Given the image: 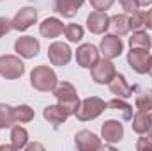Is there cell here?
<instances>
[{
	"mask_svg": "<svg viewBox=\"0 0 152 151\" xmlns=\"http://www.w3.org/2000/svg\"><path fill=\"white\" fill-rule=\"evenodd\" d=\"M149 139H152V114H151V123H149V130H147V133H145Z\"/></svg>",
	"mask_w": 152,
	"mask_h": 151,
	"instance_id": "34",
	"label": "cell"
},
{
	"mask_svg": "<svg viewBox=\"0 0 152 151\" xmlns=\"http://www.w3.org/2000/svg\"><path fill=\"white\" fill-rule=\"evenodd\" d=\"M64 23L58 20V18H55V16H51V18H46L41 25H39V32H41V36L46 39H55L58 38L62 32H64Z\"/></svg>",
	"mask_w": 152,
	"mask_h": 151,
	"instance_id": "17",
	"label": "cell"
},
{
	"mask_svg": "<svg viewBox=\"0 0 152 151\" xmlns=\"http://www.w3.org/2000/svg\"><path fill=\"white\" fill-rule=\"evenodd\" d=\"M25 73V64L18 55H2L0 57V76L7 80L21 78Z\"/></svg>",
	"mask_w": 152,
	"mask_h": 151,
	"instance_id": "4",
	"label": "cell"
},
{
	"mask_svg": "<svg viewBox=\"0 0 152 151\" xmlns=\"http://www.w3.org/2000/svg\"><path fill=\"white\" fill-rule=\"evenodd\" d=\"M11 144H12V148L16 151L27 148V144H28V132L23 126L14 124L11 128Z\"/></svg>",
	"mask_w": 152,
	"mask_h": 151,
	"instance_id": "20",
	"label": "cell"
},
{
	"mask_svg": "<svg viewBox=\"0 0 152 151\" xmlns=\"http://www.w3.org/2000/svg\"><path fill=\"white\" fill-rule=\"evenodd\" d=\"M75 144L80 151H96L106 148L101 141V137H97L94 132L90 130H80L75 135Z\"/></svg>",
	"mask_w": 152,
	"mask_h": 151,
	"instance_id": "8",
	"label": "cell"
},
{
	"mask_svg": "<svg viewBox=\"0 0 152 151\" xmlns=\"http://www.w3.org/2000/svg\"><path fill=\"white\" fill-rule=\"evenodd\" d=\"M101 139L108 144H117L124 139V124L117 119H108L101 126Z\"/></svg>",
	"mask_w": 152,
	"mask_h": 151,
	"instance_id": "12",
	"label": "cell"
},
{
	"mask_svg": "<svg viewBox=\"0 0 152 151\" xmlns=\"http://www.w3.org/2000/svg\"><path fill=\"white\" fill-rule=\"evenodd\" d=\"M7 150H14V148H12V144H9V146H5V144H4V146H0V151H7Z\"/></svg>",
	"mask_w": 152,
	"mask_h": 151,
	"instance_id": "36",
	"label": "cell"
},
{
	"mask_svg": "<svg viewBox=\"0 0 152 151\" xmlns=\"http://www.w3.org/2000/svg\"><path fill=\"white\" fill-rule=\"evenodd\" d=\"M58 80H57V73L50 68V66H37L32 70L30 73V85L41 91V93H51L55 87H57Z\"/></svg>",
	"mask_w": 152,
	"mask_h": 151,
	"instance_id": "1",
	"label": "cell"
},
{
	"mask_svg": "<svg viewBox=\"0 0 152 151\" xmlns=\"http://www.w3.org/2000/svg\"><path fill=\"white\" fill-rule=\"evenodd\" d=\"M53 96L57 98L58 105H62L69 114H75L78 109V103H80V98H78V93H76L75 85L69 84V82H58L57 87L51 91Z\"/></svg>",
	"mask_w": 152,
	"mask_h": 151,
	"instance_id": "3",
	"label": "cell"
},
{
	"mask_svg": "<svg viewBox=\"0 0 152 151\" xmlns=\"http://www.w3.org/2000/svg\"><path fill=\"white\" fill-rule=\"evenodd\" d=\"M142 27H145V13L136 9L134 13H131L129 16V29L133 30H140Z\"/></svg>",
	"mask_w": 152,
	"mask_h": 151,
	"instance_id": "28",
	"label": "cell"
},
{
	"mask_svg": "<svg viewBox=\"0 0 152 151\" xmlns=\"http://www.w3.org/2000/svg\"><path fill=\"white\" fill-rule=\"evenodd\" d=\"M0 2H4V0H0Z\"/></svg>",
	"mask_w": 152,
	"mask_h": 151,
	"instance_id": "38",
	"label": "cell"
},
{
	"mask_svg": "<svg viewBox=\"0 0 152 151\" xmlns=\"http://www.w3.org/2000/svg\"><path fill=\"white\" fill-rule=\"evenodd\" d=\"M48 59L53 66H66L73 59V50L69 48L67 43L55 41L48 46Z\"/></svg>",
	"mask_w": 152,
	"mask_h": 151,
	"instance_id": "6",
	"label": "cell"
},
{
	"mask_svg": "<svg viewBox=\"0 0 152 151\" xmlns=\"http://www.w3.org/2000/svg\"><path fill=\"white\" fill-rule=\"evenodd\" d=\"M136 150L138 151H152V139L149 137H140L136 142Z\"/></svg>",
	"mask_w": 152,
	"mask_h": 151,
	"instance_id": "31",
	"label": "cell"
},
{
	"mask_svg": "<svg viewBox=\"0 0 152 151\" xmlns=\"http://www.w3.org/2000/svg\"><path fill=\"white\" fill-rule=\"evenodd\" d=\"M117 70H115V64L112 62V59H99V62L90 70V76L96 84L99 85H104V84H110V80L115 76Z\"/></svg>",
	"mask_w": 152,
	"mask_h": 151,
	"instance_id": "7",
	"label": "cell"
},
{
	"mask_svg": "<svg viewBox=\"0 0 152 151\" xmlns=\"http://www.w3.org/2000/svg\"><path fill=\"white\" fill-rule=\"evenodd\" d=\"M16 124V115H14V107L7 103H0V130L4 128H12Z\"/></svg>",
	"mask_w": 152,
	"mask_h": 151,
	"instance_id": "24",
	"label": "cell"
},
{
	"mask_svg": "<svg viewBox=\"0 0 152 151\" xmlns=\"http://www.w3.org/2000/svg\"><path fill=\"white\" fill-rule=\"evenodd\" d=\"M64 34L69 43H80L83 39V27L78 23H69L64 27Z\"/></svg>",
	"mask_w": 152,
	"mask_h": 151,
	"instance_id": "26",
	"label": "cell"
},
{
	"mask_svg": "<svg viewBox=\"0 0 152 151\" xmlns=\"http://www.w3.org/2000/svg\"><path fill=\"white\" fill-rule=\"evenodd\" d=\"M138 4H140V5H143V7H147V5H151V4H152V0H138Z\"/></svg>",
	"mask_w": 152,
	"mask_h": 151,
	"instance_id": "35",
	"label": "cell"
},
{
	"mask_svg": "<svg viewBox=\"0 0 152 151\" xmlns=\"http://www.w3.org/2000/svg\"><path fill=\"white\" fill-rule=\"evenodd\" d=\"M149 62H151V53L149 50L143 48H131V52L127 53V64L133 68V71H136L138 75L149 73Z\"/></svg>",
	"mask_w": 152,
	"mask_h": 151,
	"instance_id": "9",
	"label": "cell"
},
{
	"mask_svg": "<svg viewBox=\"0 0 152 151\" xmlns=\"http://www.w3.org/2000/svg\"><path fill=\"white\" fill-rule=\"evenodd\" d=\"M11 29H12L11 20H7V18H0V38H4Z\"/></svg>",
	"mask_w": 152,
	"mask_h": 151,
	"instance_id": "32",
	"label": "cell"
},
{
	"mask_svg": "<svg viewBox=\"0 0 152 151\" xmlns=\"http://www.w3.org/2000/svg\"><path fill=\"white\" fill-rule=\"evenodd\" d=\"M108 29L112 30V34L115 36H126L131 29H129V18L126 16V14H115L110 18V25H108Z\"/></svg>",
	"mask_w": 152,
	"mask_h": 151,
	"instance_id": "19",
	"label": "cell"
},
{
	"mask_svg": "<svg viewBox=\"0 0 152 151\" xmlns=\"http://www.w3.org/2000/svg\"><path fill=\"white\" fill-rule=\"evenodd\" d=\"M42 115H44V119L53 126V128H58L60 124H64L66 121H67V117L71 115V114L67 112L62 105H48L44 110H42Z\"/></svg>",
	"mask_w": 152,
	"mask_h": 151,
	"instance_id": "16",
	"label": "cell"
},
{
	"mask_svg": "<svg viewBox=\"0 0 152 151\" xmlns=\"http://www.w3.org/2000/svg\"><path fill=\"white\" fill-rule=\"evenodd\" d=\"M134 105H136L138 110L151 112L152 110V89H142V91H138Z\"/></svg>",
	"mask_w": 152,
	"mask_h": 151,
	"instance_id": "25",
	"label": "cell"
},
{
	"mask_svg": "<svg viewBox=\"0 0 152 151\" xmlns=\"http://www.w3.org/2000/svg\"><path fill=\"white\" fill-rule=\"evenodd\" d=\"M99 52L106 57V59H117L120 57V53L124 52V43L122 39L115 34H108L101 39V44H99Z\"/></svg>",
	"mask_w": 152,
	"mask_h": 151,
	"instance_id": "13",
	"label": "cell"
},
{
	"mask_svg": "<svg viewBox=\"0 0 152 151\" xmlns=\"http://www.w3.org/2000/svg\"><path fill=\"white\" fill-rule=\"evenodd\" d=\"M108 25H110V18H108L106 11L96 9L87 16V29L92 34H104L108 30Z\"/></svg>",
	"mask_w": 152,
	"mask_h": 151,
	"instance_id": "15",
	"label": "cell"
},
{
	"mask_svg": "<svg viewBox=\"0 0 152 151\" xmlns=\"http://www.w3.org/2000/svg\"><path fill=\"white\" fill-rule=\"evenodd\" d=\"M108 107H106V101L97 98V96H90V98H85L78 103V109H76V119L78 121H92L96 117H99L101 114L104 112Z\"/></svg>",
	"mask_w": 152,
	"mask_h": 151,
	"instance_id": "2",
	"label": "cell"
},
{
	"mask_svg": "<svg viewBox=\"0 0 152 151\" xmlns=\"http://www.w3.org/2000/svg\"><path fill=\"white\" fill-rule=\"evenodd\" d=\"M118 4H120V7L124 9V13H134L136 9H140V4H138V0H118Z\"/></svg>",
	"mask_w": 152,
	"mask_h": 151,
	"instance_id": "29",
	"label": "cell"
},
{
	"mask_svg": "<svg viewBox=\"0 0 152 151\" xmlns=\"http://www.w3.org/2000/svg\"><path fill=\"white\" fill-rule=\"evenodd\" d=\"M145 27L152 30V9H149L147 13H145Z\"/></svg>",
	"mask_w": 152,
	"mask_h": 151,
	"instance_id": "33",
	"label": "cell"
},
{
	"mask_svg": "<svg viewBox=\"0 0 152 151\" xmlns=\"http://www.w3.org/2000/svg\"><path fill=\"white\" fill-rule=\"evenodd\" d=\"M108 87H110L112 94H115L117 98H124V100L131 98L133 93L136 91V85H129L127 80H126V76L122 75V73H115V76L108 84Z\"/></svg>",
	"mask_w": 152,
	"mask_h": 151,
	"instance_id": "14",
	"label": "cell"
},
{
	"mask_svg": "<svg viewBox=\"0 0 152 151\" xmlns=\"http://www.w3.org/2000/svg\"><path fill=\"white\" fill-rule=\"evenodd\" d=\"M129 46L131 48H143V50H151L152 46V39L145 30H134L133 36L129 38Z\"/></svg>",
	"mask_w": 152,
	"mask_h": 151,
	"instance_id": "23",
	"label": "cell"
},
{
	"mask_svg": "<svg viewBox=\"0 0 152 151\" xmlns=\"http://www.w3.org/2000/svg\"><path fill=\"white\" fill-rule=\"evenodd\" d=\"M36 21H37V9H34V7H23V9H20V11L14 14V18L11 20V25H12L14 30L25 32V30L30 29Z\"/></svg>",
	"mask_w": 152,
	"mask_h": 151,
	"instance_id": "10",
	"label": "cell"
},
{
	"mask_svg": "<svg viewBox=\"0 0 152 151\" xmlns=\"http://www.w3.org/2000/svg\"><path fill=\"white\" fill-rule=\"evenodd\" d=\"M83 4L85 0H55V13H58L62 18H73Z\"/></svg>",
	"mask_w": 152,
	"mask_h": 151,
	"instance_id": "18",
	"label": "cell"
},
{
	"mask_svg": "<svg viewBox=\"0 0 152 151\" xmlns=\"http://www.w3.org/2000/svg\"><path fill=\"white\" fill-rule=\"evenodd\" d=\"M14 115H16V123H30L36 112L28 105H18V107H14Z\"/></svg>",
	"mask_w": 152,
	"mask_h": 151,
	"instance_id": "27",
	"label": "cell"
},
{
	"mask_svg": "<svg viewBox=\"0 0 152 151\" xmlns=\"http://www.w3.org/2000/svg\"><path fill=\"white\" fill-rule=\"evenodd\" d=\"M149 75L152 76V55H151V62H149Z\"/></svg>",
	"mask_w": 152,
	"mask_h": 151,
	"instance_id": "37",
	"label": "cell"
},
{
	"mask_svg": "<svg viewBox=\"0 0 152 151\" xmlns=\"http://www.w3.org/2000/svg\"><path fill=\"white\" fill-rule=\"evenodd\" d=\"M99 48L90 44V43H85V44H80L76 48V62L80 68H85V70H92L97 62H99Z\"/></svg>",
	"mask_w": 152,
	"mask_h": 151,
	"instance_id": "5",
	"label": "cell"
},
{
	"mask_svg": "<svg viewBox=\"0 0 152 151\" xmlns=\"http://www.w3.org/2000/svg\"><path fill=\"white\" fill-rule=\"evenodd\" d=\"M133 132H136L138 135H145L147 130H149V123H151V114L145 112V110H138L136 114H133Z\"/></svg>",
	"mask_w": 152,
	"mask_h": 151,
	"instance_id": "21",
	"label": "cell"
},
{
	"mask_svg": "<svg viewBox=\"0 0 152 151\" xmlns=\"http://www.w3.org/2000/svg\"><path fill=\"white\" fill-rule=\"evenodd\" d=\"M115 0H90V5L97 11H108L113 5Z\"/></svg>",
	"mask_w": 152,
	"mask_h": 151,
	"instance_id": "30",
	"label": "cell"
},
{
	"mask_svg": "<svg viewBox=\"0 0 152 151\" xmlns=\"http://www.w3.org/2000/svg\"><path fill=\"white\" fill-rule=\"evenodd\" d=\"M39 50H41V43L32 36H23V38H18L14 41V52L23 59L37 57Z\"/></svg>",
	"mask_w": 152,
	"mask_h": 151,
	"instance_id": "11",
	"label": "cell"
},
{
	"mask_svg": "<svg viewBox=\"0 0 152 151\" xmlns=\"http://www.w3.org/2000/svg\"><path fill=\"white\" fill-rule=\"evenodd\" d=\"M106 107H108L110 110L120 112L122 114V119H126V121H129V119L133 117V107H131L127 101H124V98H113V100H110V101L106 103Z\"/></svg>",
	"mask_w": 152,
	"mask_h": 151,
	"instance_id": "22",
	"label": "cell"
}]
</instances>
